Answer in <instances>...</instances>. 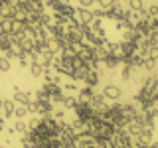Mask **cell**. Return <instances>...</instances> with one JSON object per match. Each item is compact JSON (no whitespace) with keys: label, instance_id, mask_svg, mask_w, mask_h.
Returning <instances> with one entry per match:
<instances>
[{"label":"cell","instance_id":"1","mask_svg":"<svg viewBox=\"0 0 158 148\" xmlns=\"http://www.w3.org/2000/svg\"><path fill=\"white\" fill-rule=\"evenodd\" d=\"M73 111H75V117L77 118H81V121H85L89 122L93 118V109L89 103H81V101H77L75 103V107H73Z\"/></svg>","mask_w":158,"mask_h":148},{"label":"cell","instance_id":"2","mask_svg":"<svg viewBox=\"0 0 158 148\" xmlns=\"http://www.w3.org/2000/svg\"><path fill=\"white\" fill-rule=\"evenodd\" d=\"M73 16H75V20L79 24H81V26H89V24L93 22V12L89 8H75V14H73Z\"/></svg>","mask_w":158,"mask_h":148},{"label":"cell","instance_id":"3","mask_svg":"<svg viewBox=\"0 0 158 148\" xmlns=\"http://www.w3.org/2000/svg\"><path fill=\"white\" fill-rule=\"evenodd\" d=\"M34 107H36V115H40V117L52 115V111L56 109L52 101H34Z\"/></svg>","mask_w":158,"mask_h":148},{"label":"cell","instance_id":"4","mask_svg":"<svg viewBox=\"0 0 158 148\" xmlns=\"http://www.w3.org/2000/svg\"><path fill=\"white\" fill-rule=\"evenodd\" d=\"M103 97L109 99V101H121L123 91H121V87H117V85H105V89H103Z\"/></svg>","mask_w":158,"mask_h":148},{"label":"cell","instance_id":"5","mask_svg":"<svg viewBox=\"0 0 158 148\" xmlns=\"http://www.w3.org/2000/svg\"><path fill=\"white\" fill-rule=\"evenodd\" d=\"M69 126H71V132L75 136H79V134H87V122L85 121H81V118H73L71 122H69Z\"/></svg>","mask_w":158,"mask_h":148},{"label":"cell","instance_id":"6","mask_svg":"<svg viewBox=\"0 0 158 148\" xmlns=\"http://www.w3.org/2000/svg\"><path fill=\"white\" fill-rule=\"evenodd\" d=\"M99 81H101V73H99V69H89V73L85 77V83L89 87H97Z\"/></svg>","mask_w":158,"mask_h":148},{"label":"cell","instance_id":"7","mask_svg":"<svg viewBox=\"0 0 158 148\" xmlns=\"http://www.w3.org/2000/svg\"><path fill=\"white\" fill-rule=\"evenodd\" d=\"M14 103L16 105H28V103H32V93H24V91H18L14 93Z\"/></svg>","mask_w":158,"mask_h":148},{"label":"cell","instance_id":"8","mask_svg":"<svg viewBox=\"0 0 158 148\" xmlns=\"http://www.w3.org/2000/svg\"><path fill=\"white\" fill-rule=\"evenodd\" d=\"M2 118H12L14 117V109H16V103L14 101H2Z\"/></svg>","mask_w":158,"mask_h":148},{"label":"cell","instance_id":"9","mask_svg":"<svg viewBox=\"0 0 158 148\" xmlns=\"http://www.w3.org/2000/svg\"><path fill=\"white\" fill-rule=\"evenodd\" d=\"M56 12L59 14V16H73V14H75V8H73L71 4H67V2L61 0V4L56 8Z\"/></svg>","mask_w":158,"mask_h":148},{"label":"cell","instance_id":"10","mask_svg":"<svg viewBox=\"0 0 158 148\" xmlns=\"http://www.w3.org/2000/svg\"><path fill=\"white\" fill-rule=\"evenodd\" d=\"M93 93H95V87H85V89H81L79 91V99L77 101H81V103H89L91 101V97H93Z\"/></svg>","mask_w":158,"mask_h":148},{"label":"cell","instance_id":"11","mask_svg":"<svg viewBox=\"0 0 158 148\" xmlns=\"http://www.w3.org/2000/svg\"><path fill=\"white\" fill-rule=\"evenodd\" d=\"M28 67H30V73H32L34 77H42V75H44V71H46V67H44L40 61H32Z\"/></svg>","mask_w":158,"mask_h":148},{"label":"cell","instance_id":"12","mask_svg":"<svg viewBox=\"0 0 158 148\" xmlns=\"http://www.w3.org/2000/svg\"><path fill=\"white\" fill-rule=\"evenodd\" d=\"M12 24H14V18L10 16H2V20H0V28H2V32H12Z\"/></svg>","mask_w":158,"mask_h":148},{"label":"cell","instance_id":"13","mask_svg":"<svg viewBox=\"0 0 158 148\" xmlns=\"http://www.w3.org/2000/svg\"><path fill=\"white\" fill-rule=\"evenodd\" d=\"M144 8V0H128V10L131 12H138Z\"/></svg>","mask_w":158,"mask_h":148},{"label":"cell","instance_id":"14","mask_svg":"<svg viewBox=\"0 0 158 148\" xmlns=\"http://www.w3.org/2000/svg\"><path fill=\"white\" fill-rule=\"evenodd\" d=\"M101 63H105V65H107L109 69H115V67H117L121 61H118V59H117L115 56H107V57H105V61H101Z\"/></svg>","mask_w":158,"mask_h":148},{"label":"cell","instance_id":"15","mask_svg":"<svg viewBox=\"0 0 158 148\" xmlns=\"http://www.w3.org/2000/svg\"><path fill=\"white\" fill-rule=\"evenodd\" d=\"M75 103H77V99H75V97L65 95V99H63V105H61V107L67 111V109H73V107H75Z\"/></svg>","mask_w":158,"mask_h":148},{"label":"cell","instance_id":"16","mask_svg":"<svg viewBox=\"0 0 158 148\" xmlns=\"http://www.w3.org/2000/svg\"><path fill=\"white\" fill-rule=\"evenodd\" d=\"M14 115H16V118H24L28 115V107L26 105H18L16 109H14Z\"/></svg>","mask_w":158,"mask_h":148},{"label":"cell","instance_id":"17","mask_svg":"<svg viewBox=\"0 0 158 148\" xmlns=\"http://www.w3.org/2000/svg\"><path fill=\"white\" fill-rule=\"evenodd\" d=\"M52 117L56 118V121H65V109H53L52 111Z\"/></svg>","mask_w":158,"mask_h":148},{"label":"cell","instance_id":"18","mask_svg":"<svg viewBox=\"0 0 158 148\" xmlns=\"http://www.w3.org/2000/svg\"><path fill=\"white\" fill-rule=\"evenodd\" d=\"M14 130L20 132V134H24V132H28V125H26L24 121H20V118H18V121H16V125H14Z\"/></svg>","mask_w":158,"mask_h":148},{"label":"cell","instance_id":"19","mask_svg":"<svg viewBox=\"0 0 158 148\" xmlns=\"http://www.w3.org/2000/svg\"><path fill=\"white\" fill-rule=\"evenodd\" d=\"M97 2H99V6H101L103 10H107V8L115 6V4L118 2V0H97Z\"/></svg>","mask_w":158,"mask_h":148},{"label":"cell","instance_id":"20","mask_svg":"<svg viewBox=\"0 0 158 148\" xmlns=\"http://www.w3.org/2000/svg\"><path fill=\"white\" fill-rule=\"evenodd\" d=\"M0 71H10V59L8 57H0Z\"/></svg>","mask_w":158,"mask_h":148},{"label":"cell","instance_id":"21","mask_svg":"<svg viewBox=\"0 0 158 148\" xmlns=\"http://www.w3.org/2000/svg\"><path fill=\"white\" fill-rule=\"evenodd\" d=\"M146 12H148V16H150V18H158V4H152V6H148Z\"/></svg>","mask_w":158,"mask_h":148},{"label":"cell","instance_id":"22","mask_svg":"<svg viewBox=\"0 0 158 148\" xmlns=\"http://www.w3.org/2000/svg\"><path fill=\"white\" fill-rule=\"evenodd\" d=\"M63 91H71V93H75V91H79V87L75 85V83H63Z\"/></svg>","mask_w":158,"mask_h":148},{"label":"cell","instance_id":"23","mask_svg":"<svg viewBox=\"0 0 158 148\" xmlns=\"http://www.w3.org/2000/svg\"><path fill=\"white\" fill-rule=\"evenodd\" d=\"M4 57H8V59H14V57H16L14 49H12V47H6V49H4Z\"/></svg>","mask_w":158,"mask_h":148},{"label":"cell","instance_id":"24","mask_svg":"<svg viewBox=\"0 0 158 148\" xmlns=\"http://www.w3.org/2000/svg\"><path fill=\"white\" fill-rule=\"evenodd\" d=\"M91 4H95V0H79V6L81 8H89Z\"/></svg>","mask_w":158,"mask_h":148},{"label":"cell","instance_id":"25","mask_svg":"<svg viewBox=\"0 0 158 148\" xmlns=\"http://www.w3.org/2000/svg\"><path fill=\"white\" fill-rule=\"evenodd\" d=\"M150 148H158V140H152L150 142Z\"/></svg>","mask_w":158,"mask_h":148},{"label":"cell","instance_id":"26","mask_svg":"<svg viewBox=\"0 0 158 148\" xmlns=\"http://www.w3.org/2000/svg\"><path fill=\"white\" fill-rule=\"evenodd\" d=\"M2 101H4V99H2V97H0V107H2Z\"/></svg>","mask_w":158,"mask_h":148},{"label":"cell","instance_id":"27","mask_svg":"<svg viewBox=\"0 0 158 148\" xmlns=\"http://www.w3.org/2000/svg\"><path fill=\"white\" fill-rule=\"evenodd\" d=\"M156 73H158V65H156Z\"/></svg>","mask_w":158,"mask_h":148},{"label":"cell","instance_id":"28","mask_svg":"<svg viewBox=\"0 0 158 148\" xmlns=\"http://www.w3.org/2000/svg\"><path fill=\"white\" fill-rule=\"evenodd\" d=\"M0 148H6V146H0Z\"/></svg>","mask_w":158,"mask_h":148},{"label":"cell","instance_id":"29","mask_svg":"<svg viewBox=\"0 0 158 148\" xmlns=\"http://www.w3.org/2000/svg\"><path fill=\"white\" fill-rule=\"evenodd\" d=\"M77 2H79V0H77Z\"/></svg>","mask_w":158,"mask_h":148}]
</instances>
